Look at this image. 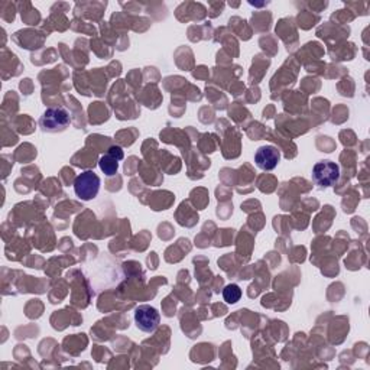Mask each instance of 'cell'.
Returning <instances> with one entry per match:
<instances>
[{
  "label": "cell",
  "mask_w": 370,
  "mask_h": 370,
  "mask_svg": "<svg viewBox=\"0 0 370 370\" xmlns=\"http://www.w3.org/2000/svg\"><path fill=\"white\" fill-rule=\"evenodd\" d=\"M340 178V167L333 161H320L312 168V181L321 187L328 188L336 184Z\"/></svg>",
  "instance_id": "3"
},
{
  "label": "cell",
  "mask_w": 370,
  "mask_h": 370,
  "mask_svg": "<svg viewBox=\"0 0 370 370\" xmlns=\"http://www.w3.org/2000/svg\"><path fill=\"white\" fill-rule=\"evenodd\" d=\"M69 123H72V116L67 109L49 108L40 119V128L45 133H60L69 126Z\"/></svg>",
  "instance_id": "1"
},
{
  "label": "cell",
  "mask_w": 370,
  "mask_h": 370,
  "mask_svg": "<svg viewBox=\"0 0 370 370\" xmlns=\"http://www.w3.org/2000/svg\"><path fill=\"white\" fill-rule=\"evenodd\" d=\"M135 323L140 331L152 334L160 327L161 314L152 305H139L135 311Z\"/></svg>",
  "instance_id": "4"
},
{
  "label": "cell",
  "mask_w": 370,
  "mask_h": 370,
  "mask_svg": "<svg viewBox=\"0 0 370 370\" xmlns=\"http://www.w3.org/2000/svg\"><path fill=\"white\" fill-rule=\"evenodd\" d=\"M100 177L93 171H84L74 180V192L83 201H90L97 197L100 191Z\"/></svg>",
  "instance_id": "2"
},
{
  "label": "cell",
  "mask_w": 370,
  "mask_h": 370,
  "mask_svg": "<svg viewBox=\"0 0 370 370\" xmlns=\"http://www.w3.org/2000/svg\"><path fill=\"white\" fill-rule=\"evenodd\" d=\"M123 156H125V153H123L120 146H112L108 153L103 155L99 161V167L104 172V175H108V177L116 175L119 169V162L123 160Z\"/></svg>",
  "instance_id": "6"
},
{
  "label": "cell",
  "mask_w": 370,
  "mask_h": 370,
  "mask_svg": "<svg viewBox=\"0 0 370 370\" xmlns=\"http://www.w3.org/2000/svg\"><path fill=\"white\" fill-rule=\"evenodd\" d=\"M280 161V152L276 146H260L255 153V162L262 171H272Z\"/></svg>",
  "instance_id": "5"
},
{
  "label": "cell",
  "mask_w": 370,
  "mask_h": 370,
  "mask_svg": "<svg viewBox=\"0 0 370 370\" xmlns=\"http://www.w3.org/2000/svg\"><path fill=\"white\" fill-rule=\"evenodd\" d=\"M223 298L227 304H236L237 301H240V298H242V289L236 284L227 285L223 289Z\"/></svg>",
  "instance_id": "7"
}]
</instances>
